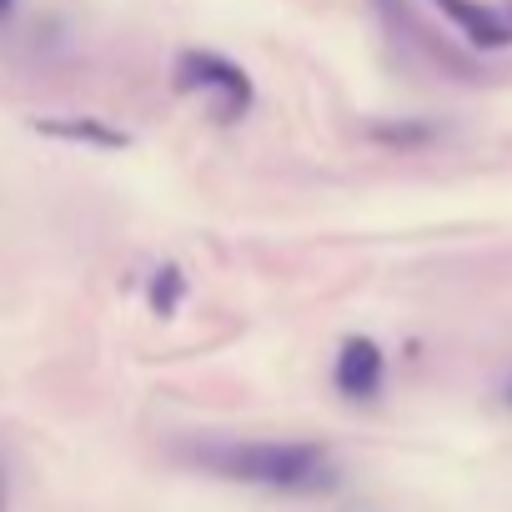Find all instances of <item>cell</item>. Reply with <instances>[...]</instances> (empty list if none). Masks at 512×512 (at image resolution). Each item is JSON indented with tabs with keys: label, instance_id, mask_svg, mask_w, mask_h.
<instances>
[{
	"label": "cell",
	"instance_id": "obj_1",
	"mask_svg": "<svg viewBox=\"0 0 512 512\" xmlns=\"http://www.w3.org/2000/svg\"><path fill=\"white\" fill-rule=\"evenodd\" d=\"M191 462L267 492H317L332 482V457L317 442H201Z\"/></svg>",
	"mask_w": 512,
	"mask_h": 512
},
{
	"label": "cell",
	"instance_id": "obj_2",
	"mask_svg": "<svg viewBox=\"0 0 512 512\" xmlns=\"http://www.w3.org/2000/svg\"><path fill=\"white\" fill-rule=\"evenodd\" d=\"M176 86H181V91H196V96H211V106H216L221 121H236V116H246V106H251V81H246V71H241L236 61L216 56V51H186V56L176 61Z\"/></svg>",
	"mask_w": 512,
	"mask_h": 512
},
{
	"label": "cell",
	"instance_id": "obj_3",
	"mask_svg": "<svg viewBox=\"0 0 512 512\" xmlns=\"http://www.w3.org/2000/svg\"><path fill=\"white\" fill-rule=\"evenodd\" d=\"M432 6L482 51H502L512 46V11H497V6H482V0H432Z\"/></svg>",
	"mask_w": 512,
	"mask_h": 512
},
{
	"label": "cell",
	"instance_id": "obj_4",
	"mask_svg": "<svg viewBox=\"0 0 512 512\" xmlns=\"http://www.w3.org/2000/svg\"><path fill=\"white\" fill-rule=\"evenodd\" d=\"M382 372H387L382 347H377V342H367V337H352V342L342 347V357H337L332 382H337V392H342V397L367 402V397H377V392H382Z\"/></svg>",
	"mask_w": 512,
	"mask_h": 512
},
{
	"label": "cell",
	"instance_id": "obj_5",
	"mask_svg": "<svg viewBox=\"0 0 512 512\" xmlns=\"http://www.w3.org/2000/svg\"><path fill=\"white\" fill-rule=\"evenodd\" d=\"M41 136L86 141V146H106V151L126 146V136H121V131H111V126H96V121H41Z\"/></svg>",
	"mask_w": 512,
	"mask_h": 512
},
{
	"label": "cell",
	"instance_id": "obj_6",
	"mask_svg": "<svg viewBox=\"0 0 512 512\" xmlns=\"http://www.w3.org/2000/svg\"><path fill=\"white\" fill-rule=\"evenodd\" d=\"M176 302H181V272L166 267V272H156V282H151V307H156L161 317H171Z\"/></svg>",
	"mask_w": 512,
	"mask_h": 512
},
{
	"label": "cell",
	"instance_id": "obj_7",
	"mask_svg": "<svg viewBox=\"0 0 512 512\" xmlns=\"http://www.w3.org/2000/svg\"><path fill=\"white\" fill-rule=\"evenodd\" d=\"M0 512H6V472H0Z\"/></svg>",
	"mask_w": 512,
	"mask_h": 512
},
{
	"label": "cell",
	"instance_id": "obj_8",
	"mask_svg": "<svg viewBox=\"0 0 512 512\" xmlns=\"http://www.w3.org/2000/svg\"><path fill=\"white\" fill-rule=\"evenodd\" d=\"M11 6H16V0H0V21H6V16H11Z\"/></svg>",
	"mask_w": 512,
	"mask_h": 512
},
{
	"label": "cell",
	"instance_id": "obj_9",
	"mask_svg": "<svg viewBox=\"0 0 512 512\" xmlns=\"http://www.w3.org/2000/svg\"><path fill=\"white\" fill-rule=\"evenodd\" d=\"M502 402H507V407H512V382H507V392H502Z\"/></svg>",
	"mask_w": 512,
	"mask_h": 512
}]
</instances>
